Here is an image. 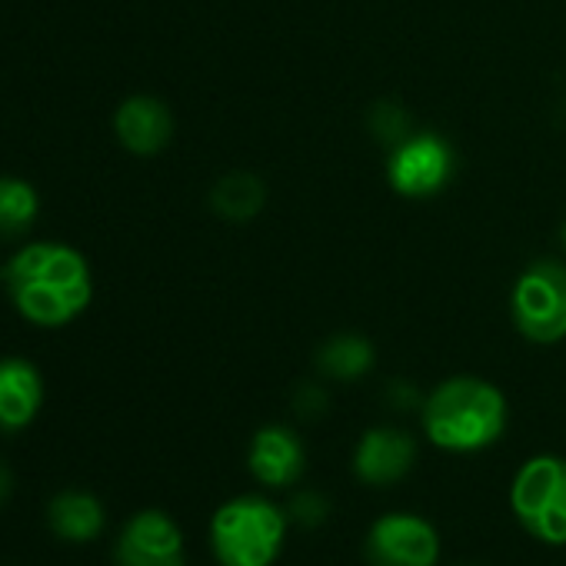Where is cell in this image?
<instances>
[{
	"mask_svg": "<svg viewBox=\"0 0 566 566\" xmlns=\"http://www.w3.org/2000/svg\"><path fill=\"white\" fill-rule=\"evenodd\" d=\"M4 287L14 311L34 327H67L94 301V273L87 256L61 240L21 247L4 266Z\"/></svg>",
	"mask_w": 566,
	"mask_h": 566,
	"instance_id": "cell-1",
	"label": "cell"
},
{
	"mask_svg": "<svg viewBox=\"0 0 566 566\" xmlns=\"http://www.w3.org/2000/svg\"><path fill=\"white\" fill-rule=\"evenodd\" d=\"M423 430L447 453H476L493 447L506 430V397L483 377H450L430 390L420 407Z\"/></svg>",
	"mask_w": 566,
	"mask_h": 566,
	"instance_id": "cell-2",
	"label": "cell"
},
{
	"mask_svg": "<svg viewBox=\"0 0 566 566\" xmlns=\"http://www.w3.org/2000/svg\"><path fill=\"white\" fill-rule=\"evenodd\" d=\"M287 510L260 493L227 500L210 520V546L220 566H270L287 539Z\"/></svg>",
	"mask_w": 566,
	"mask_h": 566,
	"instance_id": "cell-3",
	"label": "cell"
},
{
	"mask_svg": "<svg viewBox=\"0 0 566 566\" xmlns=\"http://www.w3.org/2000/svg\"><path fill=\"white\" fill-rule=\"evenodd\" d=\"M510 314L530 344L566 340V263L553 256L533 260L513 283Z\"/></svg>",
	"mask_w": 566,
	"mask_h": 566,
	"instance_id": "cell-4",
	"label": "cell"
},
{
	"mask_svg": "<svg viewBox=\"0 0 566 566\" xmlns=\"http://www.w3.org/2000/svg\"><path fill=\"white\" fill-rule=\"evenodd\" d=\"M516 520L543 543H566V460L533 457L526 460L510 486Z\"/></svg>",
	"mask_w": 566,
	"mask_h": 566,
	"instance_id": "cell-5",
	"label": "cell"
},
{
	"mask_svg": "<svg viewBox=\"0 0 566 566\" xmlns=\"http://www.w3.org/2000/svg\"><path fill=\"white\" fill-rule=\"evenodd\" d=\"M457 174V154L447 137L440 134H407L400 144H394V154L387 160V180L390 187L407 200H427L437 197Z\"/></svg>",
	"mask_w": 566,
	"mask_h": 566,
	"instance_id": "cell-6",
	"label": "cell"
},
{
	"mask_svg": "<svg viewBox=\"0 0 566 566\" xmlns=\"http://www.w3.org/2000/svg\"><path fill=\"white\" fill-rule=\"evenodd\" d=\"M370 566H437L440 536L427 516L417 513H387L367 533Z\"/></svg>",
	"mask_w": 566,
	"mask_h": 566,
	"instance_id": "cell-7",
	"label": "cell"
},
{
	"mask_svg": "<svg viewBox=\"0 0 566 566\" xmlns=\"http://www.w3.org/2000/svg\"><path fill=\"white\" fill-rule=\"evenodd\" d=\"M114 563L117 566H187L184 533L167 513L144 510L130 516V523L120 530Z\"/></svg>",
	"mask_w": 566,
	"mask_h": 566,
	"instance_id": "cell-8",
	"label": "cell"
},
{
	"mask_svg": "<svg viewBox=\"0 0 566 566\" xmlns=\"http://www.w3.org/2000/svg\"><path fill=\"white\" fill-rule=\"evenodd\" d=\"M247 467L250 473L270 486V490H283L294 486L307 467V453H304V440L297 437V430L283 427V423H266L253 433L250 440V453H247Z\"/></svg>",
	"mask_w": 566,
	"mask_h": 566,
	"instance_id": "cell-9",
	"label": "cell"
},
{
	"mask_svg": "<svg viewBox=\"0 0 566 566\" xmlns=\"http://www.w3.org/2000/svg\"><path fill=\"white\" fill-rule=\"evenodd\" d=\"M417 463V443L400 427H370L354 450V473L370 486L400 483Z\"/></svg>",
	"mask_w": 566,
	"mask_h": 566,
	"instance_id": "cell-10",
	"label": "cell"
},
{
	"mask_svg": "<svg viewBox=\"0 0 566 566\" xmlns=\"http://www.w3.org/2000/svg\"><path fill=\"white\" fill-rule=\"evenodd\" d=\"M114 134L134 157H154L174 140V114L160 97L134 94L117 107Z\"/></svg>",
	"mask_w": 566,
	"mask_h": 566,
	"instance_id": "cell-11",
	"label": "cell"
},
{
	"mask_svg": "<svg viewBox=\"0 0 566 566\" xmlns=\"http://www.w3.org/2000/svg\"><path fill=\"white\" fill-rule=\"evenodd\" d=\"M44 407V377L24 357L0 360V433H18L38 420Z\"/></svg>",
	"mask_w": 566,
	"mask_h": 566,
	"instance_id": "cell-12",
	"label": "cell"
},
{
	"mask_svg": "<svg viewBox=\"0 0 566 566\" xmlns=\"http://www.w3.org/2000/svg\"><path fill=\"white\" fill-rule=\"evenodd\" d=\"M48 520H51V530L61 536V539H71V543H87L94 539L101 530H104V503L87 493V490H64L51 500L48 506Z\"/></svg>",
	"mask_w": 566,
	"mask_h": 566,
	"instance_id": "cell-13",
	"label": "cell"
},
{
	"mask_svg": "<svg viewBox=\"0 0 566 566\" xmlns=\"http://www.w3.org/2000/svg\"><path fill=\"white\" fill-rule=\"evenodd\" d=\"M266 203V187L260 177L233 170L227 177H220L210 190V207L230 220V223H250Z\"/></svg>",
	"mask_w": 566,
	"mask_h": 566,
	"instance_id": "cell-14",
	"label": "cell"
},
{
	"mask_svg": "<svg viewBox=\"0 0 566 566\" xmlns=\"http://www.w3.org/2000/svg\"><path fill=\"white\" fill-rule=\"evenodd\" d=\"M377 350L360 334H337L317 350V370L331 380H360L374 370Z\"/></svg>",
	"mask_w": 566,
	"mask_h": 566,
	"instance_id": "cell-15",
	"label": "cell"
},
{
	"mask_svg": "<svg viewBox=\"0 0 566 566\" xmlns=\"http://www.w3.org/2000/svg\"><path fill=\"white\" fill-rule=\"evenodd\" d=\"M41 213V193L24 177H0V240L24 237Z\"/></svg>",
	"mask_w": 566,
	"mask_h": 566,
	"instance_id": "cell-16",
	"label": "cell"
},
{
	"mask_svg": "<svg viewBox=\"0 0 566 566\" xmlns=\"http://www.w3.org/2000/svg\"><path fill=\"white\" fill-rule=\"evenodd\" d=\"M287 516H291V523H301L304 530H317V526L331 516V503H327L324 493L304 490V493H294V496H291Z\"/></svg>",
	"mask_w": 566,
	"mask_h": 566,
	"instance_id": "cell-17",
	"label": "cell"
},
{
	"mask_svg": "<svg viewBox=\"0 0 566 566\" xmlns=\"http://www.w3.org/2000/svg\"><path fill=\"white\" fill-rule=\"evenodd\" d=\"M294 410H297L301 417L314 420V417H321V413L327 410V394H324L317 384H304V387L294 394Z\"/></svg>",
	"mask_w": 566,
	"mask_h": 566,
	"instance_id": "cell-18",
	"label": "cell"
},
{
	"mask_svg": "<svg viewBox=\"0 0 566 566\" xmlns=\"http://www.w3.org/2000/svg\"><path fill=\"white\" fill-rule=\"evenodd\" d=\"M11 490H14V473H11V467L4 460H0V506L8 503Z\"/></svg>",
	"mask_w": 566,
	"mask_h": 566,
	"instance_id": "cell-19",
	"label": "cell"
},
{
	"mask_svg": "<svg viewBox=\"0 0 566 566\" xmlns=\"http://www.w3.org/2000/svg\"><path fill=\"white\" fill-rule=\"evenodd\" d=\"M559 240H563V247H566V223L559 227Z\"/></svg>",
	"mask_w": 566,
	"mask_h": 566,
	"instance_id": "cell-20",
	"label": "cell"
}]
</instances>
